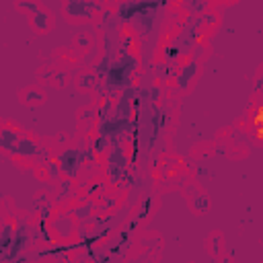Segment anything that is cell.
Here are the masks:
<instances>
[{
  "mask_svg": "<svg viewBox=\"0 0 263 263\" xmlns=\"http://www.w3.org/2000/svg\"><path fill=\"white\" fill-rule=\"evenodd\" d=\"M99 80H101V78H99L93 70H84V72L78 74L76 84H78L80 91H95V86L99 84Z\"/></svg>",
  "mask_w": 263,
  "mask_h": 263,
  "instance_id": "cell-14",
  "label": "cell"
},
{
  "mask_svg": "<svg viewBox=\"0 0 263 263\" xmlns=\"http://www.w3.org/2000/svg\"><path fill=\"white\" fill-rule=\"evenodd\" d=\"M134 50H136L134 35H123V39L119 43V54H127V52H134Z\"/></svg>",
  "mask_w": 263,
  "mask_h": 263,
  "instance_id": "cell-30",
  "label": "cell"
},
{
  "mask_svg": "<svg viewBox=\"0 0 263 263\" xmlns=\"http://www.w3.org/2000/svg\"><path fill=\"white\" fill-rule=\"evenodd\" d=\"M107 191V183L105 181H93L91 185L84 187V200H97Z\"/></svg>",
  "mask_w": 263,
  "mask_h": 263,
  "instance_id": "cell-22",
  "label": "cell"
},
{
  "mask_svg": "<svg viewBox=\"0 0 263 263\" xmlns=\"http://www.w3.org/2000/svg\"><path fill=\"white\" fill-rule=\"evenodd\" d=\"M19 132L13 129V127H0V150L9 152L13 148V144L19 140Z\"/></svg>",
  "mask_w": 263,
  "mask_h": 263,
  "instance_id": "cell-16",
  "label": "cell"
},
{
  "mask_svg": "<svg viewBox=\"0 0 263 263\" xmlns=\"http://www.w3.org/2000/svg\"><path fill=\"white\" fill-rule=\"evenodd\" d=\"M41 146H39V142H35L33 138H27V136H19V140L13 144V148L9 150V155H13V157H17V159H25V161H29V159H37L39 155H41Z\"/></svg>",
  "mask_w": 263,
  "mask_h": 263,
  "instance_id": "cell-7",
  "label": "cell"
},
{
  "mask_svg": "<svg viewBox=\"0 0 263 263\" xmlns=\"http://www.w3.org/2000/svg\"><path fill=\"white\" fill-rule=\"evenodd\" d=\"M89 146L97 152L99 157H105V155H107V150H109V146H111V144H109V138H107V136L97 134V132H95V136L89 138Z\"/></svg>",
  "mask_w": 263,
  "mask_h": 263,
  "instance_id": "cell-18",
  "label": "cell"
},
{
  "mask_svg": "<svg viewBox=\"0 0 263 263\" xmlns=\"http://www.w3.org/2000/svg\"><path fill=\"white\" fill-rule=\"evenodd\" d=\"M138 224H140V220L134 216V218H129V220L125 222V226H123V228H125V230H129L132 234H134V232H136V228H138Z\"/></svg>",
  "mask_w": 263,
  "mask_h": 263,
  "instance_id": "cell-36",
  "label": "cell"
},
{
  "mask_svg": "<svg viewBox=\"0 0 263 263\" xmlns=\"http://www.w3.org/2000/svg\"><path fill=\"white\" fill-rule=\"evenodd\" d=\"M52 214H54V202H43L41 206H37V218L39 220H48L50 222V218H52Z\"/></svg>",
  "mask_w": 263,
  "mask_h": 263,
  "instance_id": "cell-29",
  "label": "cell"
},
{
  "mask_svg": "<svg viewBox=\"0 0 263 263\" xmlns=\"http://www.w3.org/2000/svg\"><path fill=\"white\" fill-rule=\"evenodd\" d=\"M17 9L27 15H33L41 9V5H39V0H17Z\"/></svg>",
  "mask_w": 263,
  "mask_h": 263,
  "instance_id": "cell-28",
  "label": "cell"
},
{
  "mask_svg": "<svg viewBox=\"0 0 263 263\" xmlns=\"http://www.w3.org/2000/svg\"><path fill=\"white\" fill-rule=\"evenodd\" d=\"M111 62H113V58L109 56V54H103L97 62H95V68H93V72L99 76V78H105V74H107V70H109V66H111Z\"/></svg>",
  "mask_w": 263,
  "mask_h": 263,
  "instance_id": "cell-25",
  "label": "cell"
},
{
  "mask_svg": "<svg viewBox=\"0 0 263 263\" xmlns=\"http://www.w3.org/2000/svg\"><path fill=\"white\" fill-rule=\"evenodd\" d=\"M95 11H103L101 3L95 0H64V13L74 21H93Z\"/></svg>",
  "mask_w": 263,
  "mask_h": 263,
  "instance_id": "cell-5",
  "label": "cell"
},
{
  "mask_svg": "<svg viewBox=\"0 0 263 263\" xmlns=\"http://www.w3.org/2000/svg\"><path fill=\"white\" fill-rule=\"evenodd\" d=\"M163 54H165V58L167 60H177V58H181V50L177 48V46H167V48H163Z\"/></svg>",
  "mask_w": 263,
  "mask_h": 263,
  "instance_id": "cell-34",
  "label": "cell"
},
{
  "mask_svg": "<svg viewBox=\"0 0 263 263\" xmlns=\"http://www.w3.org/2000/svg\"><path fill=\"white\" fill-rule=\"evenodd\" d=\"M222 236L220 234H214L212 238H210V253L214 255V257H218L220 255V251H222Z\"/></svg>",
  "mask_w": 263,
  "mask_h": 263,
  "instance_id": "cell-33",
  "label": "cell"
},
{
  "mask_svg": "<svg viewBox=\"0 0 263 263\" xmlns=\"http://www.w3.org/2000/svg\"><path fill=\"white\" fill-rule=\"evenodd\" d=\"M58 165H60V173L62 177L66 179H72V181H78L80 175L84 171V159H82V148H76V146H66L64 150L58 152L56 157Z\"/></svg>",
  "mask_w": 263,
  "mask_h": 263,
  "instance_id": "cell-2",
  "label": "cell"
},
{
  "mask_svg": "<svg viewBox=\"0 0 263 263\" xmlns=\"http://www.w3.org/2000/svg\"><path fill=\"white\" fill-rule=\"evenodd\" d=\"M197 74H200V60H193V58H187L179 68H177V74H175V84L181 93H185L189 86L195 82Z\"/></svg>",
  "mask_w": 263,
  "mask_h": 263,
  "instance_id": "cell-6",
  "label": "cell"
},
{
  "mask_svg": "<svg viewBox=\"0 0 263 263\" xmlns=\"http://www.w3.org/2000/svg\"><path fill=\"white\" fill-rule=\"evenodd\" d=\"M157 11H150V13H144V15H138L136 19H134V25L138 27V31H142V33H148V31H152L155 29V23H157Z\"/></svg>",
  "mask_w": 263,
  "mask_h": 263,
  "instance_id": "cell-13",
  "label": "cell"
},
{
  "mask_svg": "<svg viewBox=\"0 0 263 263\" xmlns=\"http://www.w3.org/2000/svg\"><path fill=\"white\" fill-rule=\"evenodd\" d=\"M43 169H46V173H48V179L50 181H54V183H58L60 179H62V173H60V165H58V161H56V157H48L46 161H43Z\"/></svg>",
  "mask_w": 263,
  "mask_h": 263,
  "instance_id": "cell-20",
  "label": "cell"
},
{
  "mask_svg": "<svg viewBox=\"0 0 263 263\" xmlns=\"http://www.w3.org/2000/svg\"><path fill=\"white\" fill-rule=\"evenodd\" d=\"M216 21H218V15H216V13H206V15H204V25L212 27V25H216Z\"/></svg>",
  "mask_w": 263,
  "mask_h": 263,
  "instance_id": "cell-38",
  "label": "cell"
},
{
  "mask_svg": "<svg viewBox=\"0 0 263 263\" xmlns=\"http://www.w3.org/2000/svg\"><path fill=\"white\" fill-rule=\"evenodd\" d=\"M58 86H64L66 84V80H68V72L66 70H58V72H54V78H52Z\"/></svg>",
  "mask_w": 263,
  "mask_h": 263,
  "instance_id": "cell-35",
  "label": "cell"
},
{
  "mask_svg": "<svg viewBox=\"0 0 263 263\" xmlns=\"http://www.w3.org/2000/svg\"><path fill=\"white\" fill-rule=\"evenodd\" d=\"M253 123H255V125H261V123H263V109H261V107L255 109V113H253Z\"/></svg>",
  "mask_w": 263,
  "mask_h": 263,
  "instance_id": "cell-39",
  "label": "cell"
},
{
  "mask_svg": "<svg viewBox=\"0 0 263 263\" xmlns=\"http://www.w3.org/2000/svg\"><path fill=\"white\" fill-rule=\"evenodd\" d=\"M93 46V37L86 35V33H78L76 35V48L78 50H89Z\"/></svg>",
  "mask_w": 263,
  "mask_h": 263,
  "instance_id": "cell-32",
  "label": "cell"
},
{
  "mask_svg": "<svg viewBox=\"0 0 263 263\" xmlns=\"http://www.w3.org/2000/svg\"><path fill=\"white\" fill-rule=\"evenodd\" d=\"M0 127H3V121H0Z\"/></svg>",
  "mask_w": 263,
  "mask_h": 263,
  "instance_id": "cell-43",
  "label": "cell"
},
{
  "mask_svg": "<svg viewBox=\"0 0 263 263\" xmlns=\"http://www.w3.org/2000/svg\"><path fill=\"white\" fill-rule=\"evenodd\" d=\"M13 234H15V222H5L3 226H0V261H3L7 249L11 247Z\"/></svg>",
  "mask_w": 263,
  "mask_h": 263,
  "instance_id": "cell-12",
  "label": "cell"
},
{
  "mask_svg": "<svg viewBox=\"0 0 263 263\" xmlns=\"http://www.w3.org/2000/svg\"><path fill=\"white\" fill-rule=\"evenodd\" d=\"M74 197V181L72 179H66L62 177L58 181V191H56V202L64 204V202H70Z\"/></svg>",
  "mask_w": 263,
  "mask_h": 263,
  "instance_id": "cell-11",
  "label": "cell"
},
{
  "mask_svg": "<svg viewBox=\"0 0 263 263\" xmlns=\"http://www.w3.org/2000/svg\"><path fill=\"white\" fill-rule=\"evenodd\" d=\"M117 62L123 66V68L129 72V74H136L140 70V58L136 56V52H127V54H119Z\"/></svg>",
  "mask_w": 263,
  "mask_h": 263,
  "instance_id": "cell-17",
  "label": "cell"
},
{
  "mask_svg": "<svg viewBox=\"0 0 263 263\" xmlns=\"http://www.w3.org/2000/svg\"><path fill=\"white\" fill-rule=\"evenodd\" d=\"M95 212H97L95 200H84L82 204H78V206H74V208L68 210V214L74 218L76 222H89V218H91Z\"/></svg>",
  "mask_w": 263,
  "mask_h": 263,
  "instance_id": "cell-9",
  "label": "cell"
},
{
  "mask_svg": "<svg viewBox=\"0 0 263 263\" xmlns=\"http://www.w3.org/2000/svg\"><path fill=\"white\" fill-rule=\"evenodd\" d=\"M117 208V197L113 195V193H103L101 197H99V204H97V210L99 212H111V210H115Z\"/></svg>",
  "mask_w": 263,
  "mask_h": 263,
  "instance_id": "cell-24",
  "label": "cell"
},
{
  "mask_svg": "<svg viewBox=\"0 0 263 263\" xmlns=\"http://www.w3.org/2000/svg\"><path fill=\"white\" fill-rule=\"evenodd\" d=\"M134 80H136V74H129L117 60H113L111 66H109L107 74H105V82H103L105 95L113 97L115 93H121L123 89H127V86L134 84Z\"/></svg>",
  "mask_w": 263,
  "mask_h": 263,
  "instance_id": "cell-3",
  "label": "cell"
},
{
  "mask_svg": "<svg viewBox=\"0 0 263 263\" xmlns=\"http://www.w3.org/2000/svg\"><path fill=\"white\" fill-rule=\"evenodd\" d=\"M82 148V159H84V169H89V171H95L99 167V155L89 146V142H86Z\"/></svg>",
  "mask_w": 263,
  "mask_h": 263,
  "instance_id": "cell-21",
  "label": "cell"
},
{
  "mask_svg": "<svg viewBox=\"0 0 263 263\" xmlns=\"http://www.w3.org/2000/svg\"><path fill=\"white\" fill-rule=\"evenodd\" d=\"M155 197L152 195H146V197H142V202H140V208H138V212H136V218L140 222H144V220H148V218L152 216V210H155Z\"/></svg>",
  "mask_w": 263,
  "mask_h": 263,
  "instance_id": "cell-19",
  "label": "cell"
},
{
  "mask_svg": "<svg viewBox=\"0 0 263 263\" xmlns=\"http://www.w3.org/2000/svg\"><path fill=\"white\" fill-rule=\"evenodd\" d=\"M80 121L82 123H93V121H97V109L95 107H84V109H80Z\"/></svg>",
  "mask_w": 263,
  "mask_h": 263,
  "instance_id": "cell-31",
  "label": "cell"
},
{
  "mask_svg": "<svg viewBox=\"0 0 263 263\" xmlns=\"http://www.w3.org/2000/svg\"><path fill=\"white\" fill-rule=\"evenodd\" d=\"M169 7V0H119L115 13L121 23H132L138 15L150 13V11H163Z\"/></svg>",
  "mask_w": 263,
  "mask_h": 263,
  "instance_id": "cell-1",
  "label": "cell"
},
{
  "mask_svg": "<svg viewBox=\"0 0 263 263\" xmlns=\"http://www.w3.org/2000/svg\"><path fill=\"white\" fill-rule=\"evenodd\" d=\"M255 138H257V140L263 138V127H261V125H255Z\"/></svg>",
  "mask_w": 263,
  "mask_h": 263,
  "instance_id": "cell-41",
  "label": "cell"
},
{
  "mask_svg": "<svg viewBox=\"0 0 263 263\" xmlns=\"http://www.w3.org/2000/svg\"><path fill=\"white\" fill-rule=\"evenodd\" d=\"M23 101L27 105H41L43 101H46V93H43L41 89H37V86H29V89L23 93Z\"/></svg>",
  "mask_w": 263,
  "mask_h": 263,
  "instance_id": "cell-23",
  "label": "cell"
},
{
  "mask_svg": "<svg viewBox=\"0 0 263 263\" xmlns=\"http://www.w3.org/2000/svg\"><path fill=\"white\" fill-rule=\"evenodd\" d=\"M204 54H206V48L202 46V43H195V46H193V56H191V58H193V60H200Z\"/></svg>",
  "mask_w": 263,
  "mask_h": 263,
  "instance_id": "cell-37",
  "label": "cell"
},
{
  "mask_svg": "<svg viewBox=\"0 0 263 263\" xmlns=\"http://www.w3.org/2000/svg\"><path fill=\"white\" fill-rule=\"evenodd\" d=\"M189 204H191V210L197 212V214H206V212H210V206H212L210 197H208L206 193H202V191H195V193L191 195Z\"/></svg>",
  "mask_w": 263,
  "mask_h": 263,
  "instance_id": "cell-15",
  "label": "cell"
},
{
  "mask_svg": "<svg viewBox=\"0 0 263 263\" xmlns=\"http://www.w3.org/2000/svg\"><path fill=\"white\" fill-rule=\"evenodd\" d=\"M52 230H54V234L58 236V238H70L72 234H74V230H76V220L70 216V214H66V212H60L54 220H52Z\"/></svg>",
  "mask_w": 263,
  "mask_h": 263,
  "instance_id": "cell-8",
  "label": "cell"
},
{
  "mask_svg": "<svg viewBox=\"0 0 263 263\" xmlns=\"http://www.w3.org/2000/svg\"><path fill=\"white\" fill-rule=\"evenodd\" d=\"M161 99H163V89H161V84H152V86H148V89H146V103L157 105Z\"/></svg>",
  "mask_w": 263,
  "mask_h": 263,
  "instance_id": "cell-27",
  "label": "cell"
},
{
  "mask_svg": "<svg viewBox=\"0 0 263 263\" xmlns=\"http://www.w3.org/2000/svg\"><path fill=\"white\" fill-rule=\"evenodd\" d=\"M31 238H33V234H31V226H29L27 222H17V224H15V234H13V240H11V247L7 249L3 261H7V263L15 261L21 253L29 249Z\"/></svg>",
  "mask_w": 263,
  "mask_h": 263,
  "instance_id": "cell-4",
  "label": "cell"
},
{
  "mask_svg": "<svg viewBox=\"0 0 263 263\" xmlns=\"http://www.w3.org/2000/svg\"><path fill=\"white\" fill-rule=\"evenodd\" d=\"M29 17H31V27H33V31H37V33H48V31H50V27H52V15H50L48 11L39 9L37 13L29 15Z\"/></svg>",
  "mask_w": 263,
  "mask_h": 263,
  "instance_id": "cell-10",
  "label": "cell"
},
{
  "mask_svg": "<svg viewBox=\"0 0 263 263\" xmlns=\"http://www.w3.org/2000/svg\"><path fill=\"white\" fill-rule=\"evenodd\" d=\"M169 3H173V5H177V3H181V0H169Z\"/></svg>",
  "mask_w": 263,
  "mask_h": 263,
  "instance_id": "cell-42",
  "label": "cell"
},
{
  "mask_svg": "<svg viewBox=\"0 0 263 263\" xmlns=\"http://www.w3.org/2000/svg\"><path fill=\"white\" fill-rule=\"evenodd\" d=\"M181 3L185 5V9H187L191 15H202V13H206L210 0H181Z\"/></svg>",
  "mask_w": 263,
  "mask_h": 263,
  "instance_id": "cell-26",
  "label": "cell"
},
{
  "mask_svg": "<svg viewBox=\"0 0 263 263\" xmlns=\"http://www.w3.org/2000/svg\"><path fill=\"white\" fill-rule=\"evenodd\" d=\"M261 82H263V76L259 74V76L255 78V93H257V95H261Z\"/></svg>",
  "mask_w": 263,
  "mask_h": 263,
  "instance_id": "cell-40",
  "label": "cell"
}]
</instances>
